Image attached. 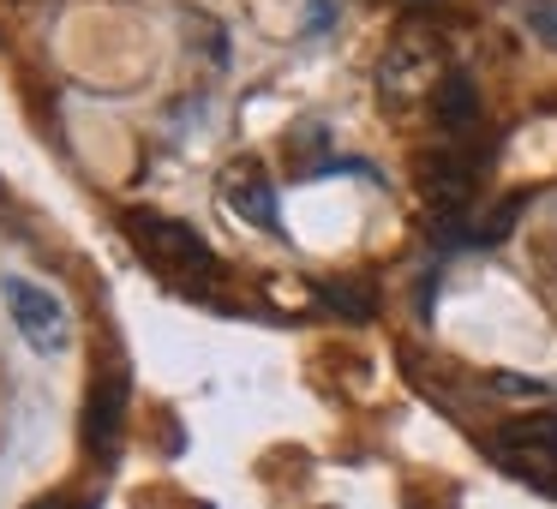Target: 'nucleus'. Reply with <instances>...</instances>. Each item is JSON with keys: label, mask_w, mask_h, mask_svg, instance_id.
Listing matches in <instances>:
<instances>
[{"label": "nucleus", "mask_w": 557, "mask_h": 509, "mask_svg": "<svg viewBox=\"0 0 557 509\" xmlns=\"http://www.w3.org/2000/svg\"><path fill=\"white\" fill-rule=\"evenodd\" d=\"M0 294H7V312H13V324L25 330V342L37 353L73 348V318H66V306L54 300L49 288H37V282H25V276H0Z\"/></svg>", "instance_id": "4"}, {"label": "nucleus", "mask_w": 557, "mask_h": 509, "mask_svg": "<svg viewBox=\"0 0 557 509\" xmlns=\"http://www.w3.org/2000/svg\"><path fill=\"white\" fill-rule=\"evenodd\" d=\"M318 300H324L330 312L354 318V324H366V318L377 312V300H372V288H366V282H318Z\"/></svg>", "instance_id": "8"}, {"label": "nucleus", "mask_w": 557, "mask_h": 509, "mask_svg": "<svg viewBox=\"0 0 557 509\" xmlns=\"http://www.w3.org/2000/svg\"><path fill=\"white\" fill-rule=\"evenodd\" d=\"M413 7H420V0H413Z\"/></svg>", "instance_id": "12"}, {"label": "nucleus", "mask_w": 557, "mask_h": 509, "mask_svg": "<svg viewBox=\"0 0 557 509\" xmlns=\"http://www.w3.org/2000/svg\"><path fill=\"white\" fill-rule=\"evenodd\" d=\"M222 198H228V210H234L240 222H252V228H264V234H282L276 186L264 181V169H252V162L228 169V174H222Z\"/></svg>", "instance_id": "6"}, {"label": "nucleus", "mask_w": 557, "mask_h": 509, "mask_svg": "<svg viewBox=\"0 0 557 509\" xmlns=\"http://www.w3.org/2000/svg\"><path fill=\"white\" fill-rule=\"evenodd\" d=\"M437 126H444L449 138H468L480 133V85H473V73H461V66H449L444 78H437Z\"/></svg>", "instance_id": "7"}, {"label": "nucleus", "mask_w": 557, "mask_h": 509, "mask_svg": "<svg viewBox=\"0 0 557 509\" xmlns=\"http://www.w3.org/2000/svg\"><path fill=\"white\" fill-rule=\"evenodd\" d=\"M492 461L516 480H528L533 492L557 497V413H533V420H509L492 437Z\"/></svg>", "instance_id": "2"}, {"label": "nucleus", "mask_w": 557, "mask_h": 509, "mask_svg": "<svg viewBox=\"0 0 557 509\" xmlns=\"http://www.w3.org/2000/svg\"><path fill=\"white\" fill-rule=\"evenodd\" d=\"M121 228L133 234V246L150 258L157 270H169L174 282H216V252L193 222H174L162 210H121Z\"/></svg>", "instance_id": "1"}, {"label": "nucleus", "mask_w": 557, "mask_h": 509, "mask_svg": "<svg viewBox=\"0 0 557 509\" xmlns=\"http://www.w3.org/2000/svg\"><path fill=\"white\" fill-rule=\"evenodd\" d=\"M485 169H492V157H473L461 138H449V145H437L432 157L420 162V193L425 204L437 210V222L449 216H473V193H480Z\"/></svg>", "instance_id": "3"}, {"label": "nucleus", "mask_w": 557, "mask_h": 509, "mask_svg": "<svg viewBox=\"0 0 557 509\" xmlns=\"http://www.w3.org/2000/svg\"><path fill=\"white\" fill-rule=\"evenodd\" d=\"M37 509H90V504H37Z\"/></svg>", "instance_id": "11"}, {"label": "nucleus", "mask_w": 557, "mask_h": 509, "mask_svg": "<svg viewBox=\"0 0 557 509\" xmlns=\"http://www.w3.org/2000/svg\"><path fill=\"white\" fill-rule=\"evenodd\" d=\"M336 13H342V7H336V0H306V37H324V30H336Z\"/></svg>", "instance_id": "10"}, {"label": "nucleus", "mask_w": 557, "mask_h": 509, "mask_svg": "<svg viewBox=\"0 0 557 509\" xmlns=\"http://www.w3.org/2000/svg\"><path fill=\"white\" fill-rule=\"evenodd\" d=\"M126 365L114 360L109 372H97L90 377V401H85V449L90 456H102L109 461L114 456V444H121V420H126Z\"/></svg>", "instance_id": "5"}, {"label": "nucleus", "mask_w": 557, "mask_h": 509, "mask_svg": "<svg viewBox=\"0 0 557 509\" xmlns=\"http://www.w3.org/2000/svg\"><path fill=\"white\" fill-rule=\"evenodd\" d=\"M516 13H521V25H528L545 49H557V0H521Z\"/></svg>", "instance_id": "9"}]
</instances>
